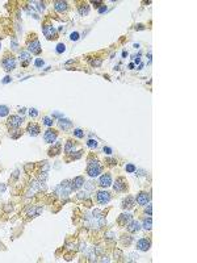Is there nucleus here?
Listing matches in <instances>:
<instances>
[{
	"mask_svg": "<svg viewBox=\"0 0 197 263\" xmlns=\"http://www.w3.org/2000/svg\"><path fill=\"white\" fill-rule=\"evenodd\" d=\"M101 164H100V162L96 159H89L88 161V167H87V174L91 176V178H95V176H97L99 174H101Z\"/></svg>",
	"mask_w": 197,
	"mask_h": 263,
	"instance_id": "obj_1",
	"label": "nucleus"
},
{
	"mask_svg": "<svg viewBox=\"0 0 197 263\" xmlns=\"http://www.w3.org/2000/svg\"><path fill=\"white\" fill-rule=\"evenodd\" d=\"M70 182H62L57 187V189H55V192H57V195H59V196H64V197H67L70 195V192L72 191V187H71V184H69Z\"/></svg>",
	"mask_w": 197,
	"mask_h": 263,
	"instance_id": "obj_2",
	"label": "nucleus"
},
{
	"mask_svg": "<svg viewBox=\"0 0 197 263\" xmlns=\"http://www.w3.org/2000/svg\"><path fill=\"white\" fill-rule=\"evenodd\" d=\"M2 64H3V67H4L5 71H12L13 68L16 67V59H15V57H12V55H5L4 58H3Z\"/></svg>",
	"mask_w": 197,
	"mask_h": 263,
	"instance_id": "obj_3",
	"label": "nucleus"
},
{
	"mask_svg": "<svg viewBox=\"0 0 197 263\" xmlns=\"http://www.w3.org/2000/svg\"><path fill=\"white\" fill-rule=\"evenodd\" d=\"M24 118L17 116V114H13V116H11L8 118V121H7V124H8V127L11 129H19L21 127V124H23Z\"/></svg>",
	"mask_w": 197,
	"mask_h": 263,
	"instance_id": "obj_4",
	"label": "nucleus"
},
{
	"mask_svg": "<svg viewBox=\"0 0 197 263\" xmlns=\"http://www.w3.org/2000/svg\"><path fill=\"white\" fill-rule=\"evenodd\" d=\"M42 33L48 39H53L57 38V33H55V28L50 24H45L44 28H42Z\"/></svg>",
	"mask_w": 197,
	"mask_h": 263,
	"instance_id": "obj_5",
	"label": "nucleus"
},
{
	"mask_svg": "<svg viewBox=\"0 0 197 263\" xmlns=\"http://www.w3.org/2000/svg\"><path fill=\"white\" fill-rule=\"evenodd\" d=\"M96 199H97V201L100 204L105 205L110 201V193L106 192V191H99L97 195H96Z\"/></svg>",
	"mask_w": 197,
	"mask_h": 263,
	"instance_id": "obj_6",
	"label": "nucleus"
},
{
	"mask_svg": "<svg viewBox=\"0 0 197 263\" xmlns=\"http://www.w3.org/2000/svg\"><path fill=\"white\" fill-rule=\"evenodd\" d=\"M113 188L116 192H124V191H126V188H128V183L124 178H118L116 183H114Z\"/></svg>",
	"mask_w": 197,
	"mask_h": 263,
	"instance_id": "obj_7",
	"label": "nucleus"
},
{
	"mask_svg": "<svg viewBox=\"0 0 197 263\" xmlns=\"http://www.w3.org/2000/svg\"><path fill=\"white\" fill-rule=\"evenodd\" d=\"M57 137H58V134H57L55 130H53V129H48V130L45 132V134H44V139H45V142H48V143H54Z\"/></svg>",
	"mask_w": 197,
	"mask_h": 263,
	"instance_id": "obj_8",
	"label": "nucleus"
},
{
	"mask_svg": "<svg viewBox=\"0 0 197 263\" xmlns=\"http://www.w3.org/2000/svg\"><path fill=\"white\" fill-rule=\"evenodd\" d=\"M150 200H151V196H150V193H147V192H141L137 197H135V201H137L139 205H146V204H149Z\"/></svg>",
	"mask_w": 197,
	"mask_h": 263,
	"instance_id": "obj_9",
	"label": "nucleus"
},
{
	"mask_svg": "<svg viewBox=\"0 0 197 263\" xmlns=\"http://www.w3.org/2000/svg\"><path fill=\"white\" fill-rule=\"evenodd\" d=\"M28 50L33 54H39L41 53V45H39L38 39H33L32 42L28 44Z\"/></svg>",
	"mask_w": 197,
	"mask_h": 263,
	"instance_id": "obj_10",
	"label": "nucleus"
},
{
	"mask_svg": "<svg viewBox=\"0 0 197 263\" xmlns=\"http://www.w3.org/2000/svg\"><path fill=\"white\" fill-rule=\"evenodd\" d=\"M99 184L101 186V187H104V188L112 186V176H110V174H103L101 176H100Z\"/></svg>",
	"mask_w": 197,
	"mask_h": 263,
	"instance_id": "obj_11",
	"label": "nucleus"
},
{
	"mask_svg": "<svg viewBox=\"0 0 197 263\" xmlns=\"http://www.w3.org/2000/svg\"><path fill=\"white\" fill-rule=\"evenodd\" d=\"M150 246H151V242H150L147 238H142L137 242V249L138 250H141V251H147L150 249Z\"/></svg>",
	"mask_w": 197,
	"mask_h": 263,
	"instance_id": "obj_12",
	"label": "nucleus"
},
{
	"mask_svg": "<svg viewBox=\"0 0 197 263\" xmlns=\"http://www.w3.org/2000/svg\"><path fill=\"white\" fill-rule=\"evenodd\" d=\"M131 221V214L129 213H122L118 217V224L121 226H128V224Z\"/></svg>",
	"mask_w": 197,
	"mask_h": 263,
	"instance_id": "obj_13",
	"label": "nucleus"
},
{
	"mask_svg": "<svg viewBox=\"0 0 197 263\" xmlns=\"http://www.w3.org/2000/svg\"><path fill=\"white\" fill-rule=\"evenodd\" d=\"M42 211H44V208L39 207V205L38 207H32L28 209V216H29V217H37V216L41 214Z\"/></svg>",
	"mask_w": 197,
	"mask_h": 263,
	"instance_id": "obj_14",
	"label": "nucleus"
},
{
	"mask_svg": "<svg viewBox=\"0 0 197 263\" xmlns=\"http://www.w3.org/2000/svg\"><path fill=\"white\" fill-rule=\"evenodd\" d=\"M54 8H55L57 12L63 13V12H66V11H67L69 5H67L66 2H54Z\"/></svg>",
	"mask_w": 197,
	"mask_h": 263,
	"instance_id": "obj_15",
	"label": "nucleus"
},
{
	"mask_svg": "<svg viewBox=\"0 0 197 263\" xmlns=\"http://www.w3.org/2000/svg\"><path fill=\"white\" fill-rule=\"evenodd\" d=\"M83 184H84V178L83 176H76V178L71 182V187H72V189H79Z\"/></svg>",
	"mask_w": 197,
	"mask_h": 263,
	"instance_id": "obj_16",
	"label": "nucleus"
},
{
	"mask_svg": "<svg viewBox=\"0 0 197 263\" xmlns=\"http://www.w3.org/2000/svg\"><path fill=\"white\" fill-rule=\"evenodd\" d=\"M28 132H29V134L30 136H33V137H35V136H38L39 134V127L37 124H34V122H32V124H29L28 125Z\"/></svg>",
	"mask_w": 197,
	"mask_h": 263,
	"instance_id": "obj_17",
	"label": "nucleus"
},
{
	"mask_svg": "<svg viewBox=\"0 0 197 263\" xmlns=\"http://www.w3.org/2000/svg\"><path fill=\"white\" fill-rule=\"evenodd\" d=\"M139 229H141V224H139L138 221H133V220H131L128 224V230L130 233H135V232H138Z\"/></svg>",
	"mask_w": 197,
	"mask_h": 263,
	"instance_id": "obj_18",
	"label": "nucleus"
},
{
	"mask_svg": "<svg viewBox=\"0 0 197 263\" xmlns=\"http://www.w3.org/2000/svg\"><path fill=\"white\" fill-rule=\"evenodd\" d=\"M60 151H62V145H60V142H55L54 146L51 147V149L49 150V155L53 157V155H57V154H59Z\"/></svg>",
	"mask_w": 197,
	"mask_h": 263,
	"instance_id": "obj_19",
	"label": "nucleus"
},
{
	"mask_svg": "<svg viewBox=\"0 0 197 263\" xmlns=\"http://www.w3.org/2000/svg\"><path fill=\"white\" fill-rule=\"evenodd\" d=\"M135 203V199L133 196H128L126 199L122 201V208H131Z\"/></svg>",
	"mask_w": 197,
	"mask_h": 263,
	"instance_id": "obj_20",
	"label": "nucleus"
},
{
	"mask_svg": "<svg viewBox=\"0 0 197 263\" xmlns=\"http://www.w3.org/2000/svg\"><path fill=\"white\" fill-rule=\"evenodd\" d=\"M29 59H30V57H29V53L28 52H21L20 53V61L23 62V66H26V64L29 63Z\"/></svg>",
	"mask_w": 197,
	"mask_h": 263,
	"instance_id": "obj_21",
	"label": "nucleus"
},
{
	"mask_svg": "<svg viewBox=\"0 0 197 263\" xmlns=\"http://www.w3.org/2000/svg\"><path fill=\"white\" fill-rule=\"evenodd\" d=\"M88 12H89V5L87 4V3H83V4L79 5V13H80L82 16L88 15Z\"/></svg>",
	"mask_w": 197,
	"mask_h": 263,
	"instance_id": "obj_22",
	"label": "nucleus"
},
{
	"mask_svg": "<svg viewBox=\"0 0 197 263\" xmlns=\"http://www.w3.org/2000/svg\"><path fill=\"white\" fill-rule=\"evenodd\" d=\"M71 125H72V122H71L70 120H67V118H60L59 120V127L62 128V129H69V128H71Z\"/></svg>",
	"mask_w": 197,
	"mask_h": 263,
	"instance_id": "obj_23",
	"label": "nucleus"
},
{
	"mask_svg": "<svg viewBox=\"0 0 197 263\" xmlns=\"http://www.w3.org/2000/svg\"><path fill=\"white\" fill-rule=\"evenodd\" d=\"M74 150H75L74 142L67 141V142H66V146H64V153H66V154H71V153H74Z\"/></svg>",
	"mask_w": 197,
	"mask_h": 263,
	"instance_id": "obj_24",
	"label": "nucleus"
},
{
	"mask_svg": "<svg viewBox=\"0 0 197 263\" xmlns=\"http://www.w3.org/2000/svg\"><path fill=\"white\" fill-rule=\"evenodd\" d=\"M143 228H145L146 230H151V228H152V221H151V218H145V221H143Z\"/></svg>",
	"mask_w": 197,
	"mask_h": 263,
	"instance_id": "obj_25",
	"label": "nucleus"
},
{
	"mask_svg": "<svg viewBox=\"0 0 197 263\" xmlns=\"http://www.w3.org/2000/svg\"><path fill=\"white\" fill-rule=\"evenodd\" d=\"M9 113V108L7 105H0V117H4V116H8Z\"/></svg>",
	"mask_w": 197,
	"mask_h": 263,
	"instance_id": "obj_26",
	"label": "nucleus"
},
{
	"mask_svg": "<svg viewBox=\"0 0 197 263\" xmlns=\"http://www.w3.org/2000/svg\"><path fill=\"white\" fill-rule=\"evenodd\" d=\"M42 122H44V124L46 125V127H49V128H50V127H53V124H54V121H53V118H50V117H48V116L42 118Z\"/></svg>",
	"mask_w": 197,
	"mask_h": 263,
	"instance_id": "obj_27",
	"label": "nucleus"
},
{
	"mask_svg": "<svg viewBox=\"0 0 197 263\" xmlns=\"http://www.w3.org/2000/svg\"><path fill=\"white\" fill-rule=\"evenodd\" d=\"M125 170H126V172H129V174H131V172H134L135 170H137V168H135V166H134V164L129 163V164L125 166Z\"/></svg>",
	"mask_w": 197,
	"mask_h": 263,
	"instance_id": "obj_28",
	"label": "nucleus"
},
{
	"mask_svg": "<svg viewBox=\"0 0 197 263\" xmlns=\"http://www.w3.org/2000/svg\"><path fill=\"white\" fill-rule=\"evenodd\" d=\"M87 146L89 149H96V147H97V141H96V139H89L87 142Z\"/></svg>",
	"mask_w": 197,
	"mask_h": 263,
	"instance_id": "obj_29",
	"label": "nucleus"
},
{
	"mask_svg": "<svg viewBox=\"0 0 197 263\" xmlns=\"http://www.w3.org/2000/svg\"><path fill=\"white\" fill-rule=\"evenodd\" d=\"M74 136L78 137V138H83V137H84V132L82 130V129H75V130H74Z\"/></svg>",
	"mask_w": 197,
	"mask_h": 263,
	"instance_id": "obj_30",
	"label": "nucleus"
},
{
	"mask_svg": "<svg viewBox=\"0 0 197 263\" xmlns=\"http://www.w3.org/2000/svg\"><path fill=\"white\" fill-rule=\"evenodd\" d=\"M64 50H66V45H64V44H58V45H57V53L62 54Z\"/></svg>",
	"mask_w": 197,
	"mask_h": 263,
	"instance_id": "obj_31",
	"label": "nucleus"
},
{
	"mask_svg": "<svg viewBox=\"0 0 197 263\" xmlns=\"http://www.w3.org/2000/svg\"><path fill=\"white\" fill-rule=\"evenodd\" d=\"M11 48H12V50H17L19 49V44H17V39L13 38L12 42H11Z\"/></svg>",
	"mask_w": 197,
	"mask_h": 263,
	"instance_id": "obj_32",
	"label": "nucleus"
},
{
	"mask_svg": "<svg viewBox=\"0 0 197 263\" xmlns=\"http://www.w3.org/2000/svg\"><path fill=\"white\" fill-rule=\"evenodd\" d=\"M29 114H30V117H37L38 116L37 109H35V108H30V109H29Z\"/></svg>",
	"mask_w": 197,
	"mask_h": 263,
	"instance_id": "obj_33",
	"label": "nucleus"
},
{
	"mask_svg": "<svg viewBox=\"0 0 197 263\" xmlns=\"http://www.w3.org/2000/svg\"><path fill=\"white\" fill-rule=\"evenodd\" d=\"M70 39H71V41H78V39H79V33H78V32H74V33H71Z\"/></svg>",
	"mask_w": 197,
	"mask_h": 263,
	"instance_id": "obj_34",
	"label": "nucleus"
},
{
	"mask_svg": "<svg viewBox=\"0 0 197 263\" xmlns=\"http://www.w3.org/2000/svg\"><path fill=\"white\" fill-rule=\"evenodd\" d=\"M101 62H103L101 59H92V61H91V64H92V66H96V67H97V66H100V64H101Z\"/></svg>",
	"mask_w": 197,
	"mask_h": 263,
	"instance_id": "obj_35",
	"label": "nucleus"
},
{
	"mask_svg": "<svg viewBox=\"0 0 197 263\" xmlns=\"http://www.w3.org/2000/svg\"><path fill=\"white\" fill-rule=\"evenodd\" d=\"M34 64H35V67H42V66H44V61H42L41 58H37V59H35V62H34Z\"/></svg>",
	"mask_w": 197,
	"mask_h": 263,
	"instance_id": "obj_36",
	"label": "nucleus"
},
{
	"mask_svg": "<svg viewBox=\"0 0 197 263\" xmlns=\"http://www.w3.org/2000/svg\"><path fill=\"white\" fill-rule=\"evenodd\" d=\"M104 153L108 154V155H110V154H112V149H110V147H108V146H105V147H104Z\"/></svg>",
	"mask_w": 197,
	"mask_h": 263,
	"instance_id": "obj_37",
	"label": "nucleus"
},
{
	"mask_svg": "<svg viewBox=\"0 0 197 263\" xmlns=\"http://www.w3.org/2000/svg\"><path fill=\"white\" fill-rule=\"evenodd\" d=\"M35 4H38V9H39V11H44V9H45L44 3H41V2H35Z\"/></svg>",
	"mask_w": 197,
	"mask_h": 263,
	"instance_id": "obj_38",
	"label": "nucleus"
},
{
	"mask_svg": "<svg viewBox=\"0 0 197 263\" xmlns=\"http://www.w3.org/2000/svg\"><path fill=\"white\" fill-rule=\"evenodd\" d=\"M151 211H152V208H151V205H147V208H146V213H147L149 216H151Z\"/></svg>",
	"mask_w": 197,
	"mask_h": 263,
	"instance_id": "obj_39",
	"label": "nucleus"
},
{
	"mask_svg": "<svg viewBox=\"0 0 197 263\" xmlns=\"http://www.w3.org/2000/svg\"><path fill=\"white\" fill-rule=\"evenodd\" d=\"M104 12H106V7H105V5L101 7V8L99 9V13H104Z\"/></svg>",
	"mask_w": 197,
	"mask_h": 263,
	"instance_id": "obj_40",
	"label": "nucleus"
},
{
	"mask_svg": "<svg viewBox=\"0 0 197 263\" xmlns=\"http://www.w3.org/2000/svg\"><path fill=\"white\" fill-rule=\"evenodd\" d=\"M11 82V78L9 77H5L4 79H3V83H9Z\"/></svg>",
	"mask_w": 197,
	"mask_h": 263,
	"instance_id": "obj_41",
	"label": "nucleus"
},
{
	"mask_svg": "<svg viewBox=\"0 0 197 263\" xmlns=\"http://www.w3.org/2000/svg\"><path fill=\"white\" fill-rule=\"evenodd\" d=\"M92 4H94L95 7H100V5L103 4V3H101V2H94V3H92Z\"/></svg>",
	"mask_w": 197,
	"mask_h": 263,
	"instance_id": "obj_42",
	"label": "nucleus"
},
{
	"mask_svg": "<svg viewBox=\"0 0 197 263\" xmlns=\"http://www.w3.org/2000/svg\"><path fill=\"white\" fill-rule=\"evenodd\" d=\"M20 113H21V114L25 113V108H21V109H20Z\"/></svg>",
	"mask_w": 197,
	"mask_h": 263,
	"instance_id": "obj_43",
	"label": "nucleus"
},
{
	"mask_svg": "<svg viewBox=\"0 0 197 263\" xmlns=\"http://www.w3.org/2000/svg\"><path fill=\"white\" fill-rule=\"evenodd\" d=\"M54 116H55V117H62V114H60V113H57V112H55V113H54Z\"/></svg>",
	"mask_w": 197,
	"mask_h": 263,
	"instance_id": "obj_44",
	"label": "nucleus"
},
{
	"mask_svg": "<svg viewBox=\"0 0 197 263\" xmlns=\"http://www.w3.org/2000/svg\"><path fill=\"white\" fill-rule=\"evenodd\" d=\"M135 63H141V59H139V58H135Z\"/></svg>",
	"mask_w": 197,
	"mask_h": 263,
	"instance_id": "obj_45",
	"label": "nucleus"
},
{
	"mask_svg": "<svg viewBox=\"0 0 197 263\" xmlns=\"http://www.w3.org/2000/svg\"><path fill=\"white\" fill-rule=\"evenodd\" d=\"M129 68H134V63H130V64H129Z\"/></svg>",
	"mask_w": 197,
	"mask_h": 263,
	"instance_id": "obj_46",
	"label": "nucleus"
}]
</instances>
